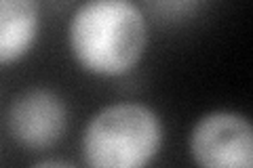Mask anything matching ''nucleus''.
<instances>
[{
  "instance_id": "nucleus-6",
  "label": "nucleus",
  "mask_w": 253,
  "mask_h": 168,
  "mask_svg": "<svg viewBox=\"0 0 253 168\" xmlns=\"http://www.w3.org/2000/svg\"><path fill=\"white\" fill-rule=\"evenodd\" d=\"M36 166H70L66 160H38Z\"/></svg>"
},
{
  "instance_id": "nucleus-2",
  "label": "nucleus",
  "mask_w": 253,
  "mask_h": 168,
  "mask_svg": "<svg viewBox=\"0 0 253 168\" xmlns=\"http://www.w3.org/2000/svg\"><path fill=\"white\" fill-rule=\"evenodd\" d=\"M165 143L158 111L139 101H118L97 109L81 134L83 164L91 168H144Z\"/></svg>"
},
{
  "instance_id": "nucleus-3",
  "label": "nucleus",
  "mask_w": 253,
  "mask_h": 168,
  "mask_svg": "<svg viewBox=\"0 0 253 168\" xmlns=\"http://www.w3.org/2000/svg\"><path fill=\"white\" fill-rule=\"evenodd\" d=\"M188 151L201 168H251L253 126L241 111H207L190 131Z\"/></svg>"
},
{
  "instance_id": "nucleus-5",
  "label": "nucleus",
  "mask_w": 253,
  "mask_h": 168,
  "mask_svg": "<svg viewBox=\"0 0 253 168\" xmlns=\"http://www.w3.org/2000/svg\"><path fill=\"white\" fill-rule=\"evenodd\" d=\"M41 0H0V67L28 57L41 36Z\"/></svg>"
},
{
  "instance_id": "nucleus-1",
  "label": "nucleus",
  "mask_w": 253,
  "mask_h": 168,
  "mask_svg": "<svg viewBox=\"0 0 253 168\" xmlns=\"http://www.w3.org/2000/svg\"><path fill=\"white\" fill-rule=\"evenodd\" d=\"M148 40V17L135 0H83L68 21L70 55L97 78L131 74L144 59Z\"/></svg>"
},
{
  "instance_id": "nucleus-4",
  "label": "nucleus",
  "mask_w": 253,
  "mask_h": 168,
  "mask_svg": "<svg viewBox=\"0 0 253 168\" xmlns=\"http://www.w3.org/2000/svg\"><path fill=\"white\" fill-rule=\"evenodd\" d=\"M70 111L66 101L46 86L19 93L6 109V131L19 147L49 151L66 137Z\"/></svg>"
}]
</instances>
